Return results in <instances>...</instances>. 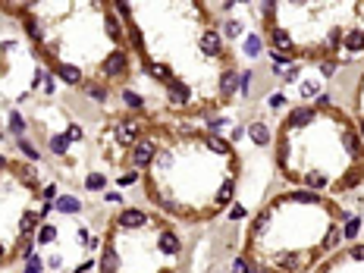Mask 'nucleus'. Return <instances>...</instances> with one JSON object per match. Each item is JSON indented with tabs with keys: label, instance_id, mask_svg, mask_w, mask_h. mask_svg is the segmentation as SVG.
Returning <instances> with one entry per match:
<instances>
[{
	"label": "nucleus",
	"instance_id": "obj_1",
	"mask_svg": "<svg viewBox=\"0 0 364 273\" xmlns=\"http://www.w3.org/2000/svg\"><path fill=\"white\" fill-rule=\"evenodd\" d=\"M126 69H129V54H126V51H113L107 60L101 63V73L107 76V79H120V76H126Z\"/></svg>",
	"mask_w": 364,
	"mask_h": 273
},
{
	"label": "nucleus",
	"instance_id": "obj_2",
	"mask_svg": "<svg viewBox=\"0 0 364 273\" xmlns=\"http://www.w3.org/2000/svg\"><path fill=\"white\" fill-rule=\"evenodd\" d=\"M167 91H170V101L173 104H182L185 107V104L192 101V88L185 85V82H179V79H170L167 82Z\"/></svg>",
	"mask_w": 364,
	"mask_h": 273
},
{
	"label": "nucleus",
	"instance_id": "obj_3",
	"mask_svg": "<svg viewBox=\"0 0 364 273\" xmlns=\"http://www.w3.org/2000/svg\"><path fill=\"white\" fill-rule=\"evenodd\" d=\"M129 160H132L135 167H148V163L154 160V145H151V141H138L132 148V154H129Z\"/></svg>",
	"mask_w": 364,
	"mask_h": 273
},
{
	"label": "nucleus",
	"instance_id": "obj_4",
	"mask_svg": "<svg viewBox=\"0 0 364 273\" xmlns=\"http://www.w3.org/2000/svg\"><path fill=\"white\" fill-rule=\"evenodd\" d=\"M116 223H120L123 229H135V226H145V223H148V213L145 210H135V207H126Z\"/></svg>",
	"mask_w": 364,
	"mask_h": 273
},
{
	"label": "nucleus",
	"instance_id": "obj_5",
	"mask_svg": "<svg viewBox=\"0 0 364 273\" xmlns=\"http://www.w3.org/2000/svg\"><path fill=\"white\" fill-rule=\"evenodd\" d=\"M198 47H201V51H204L207 57H220V54H223V41H220V35H217V32H210V29L201 35V38H198Z\"/></svg>",
	"mask_w": 364,
	"mask_h": 273
},
{
	"label": "nucleus",
	"instance_id": "obj_6",
	"mask_svg": "<svg viewBox=\"0 0 364 273\" xmlns=\"http://www.w3.org/2000/svg\"><path fill=\"white\" fill-rule=\"evenodd\" d=\"M236 91H239V73L236 69H226L220 76V98H232Z\"/></svg>",
	"mask_w": 364,
	"mask_h": 273
},
{
	"label": "nucleus",
	"instance_id": "obj_7",
	"mask_svg": "<svg viewBox=\"0 0 364 273\" xmlns=\"http://www.w3.org/2000/svg\"><path fill=\"white\" fill-rule=\"evenodd\" d=\"M311 120H314V110H311V107H298V110L289 113L286 126H289V129H298V126H308Z\"/></svg>",
	"mask_w": 364,
	"mask_h": 273
},
{
	"label": "nucleus",
	"instance_id": "obj_8",
	"mask_svg": "<svg viewBox=\"0 0 364 273\" xmlns=\"http://www.w3.org/2000/svg\"><path fill=\"white\" fill-rule=\"evenodd\" d=\"M57 76H60L66 85H79V82H82V69L73 66V63H57Z\"/></svg>",
	"mask_w": 364,
	"mask_h": 273
},
{
	"label": "nucleus",
	"instance_id": "obj_9",
	"mask_svg": "<svg viewBox=\"0 0 364 273\" xmlns=\"http://www.w3.org/2000/svg\"><path fill=\"white\" fill-rule=\"evenodd\" d=\"M157 245H160V251H167V254H176L182 248V242H179V235H176V232H160Z\"/></svg>",
	"mask_w": 364,
	"mask_h": 273
},
{
	"label": "nucleus",
	"instance_id": "obj_10",
	"mask_svg": "<svg viewBox=\"0 0 364 273\" xmlns=\"http://www.w3.org/2000/svg\"><path fill=\"white\" fill-rule=\"evenodd\" d=\"M116 267H120V254H116L113 245H107V248H104V254H101V270L104 273H116Z\"/></svg>",
	"mask_w": 364,
	"mask_h": 273
},
{
	"label": "nucleus",
	"instance_id": "obj_11",
	"mask_svg": "<svg viewBox=\"0 0 364 273\" xmlns=\"http://www.w3.org/2000/svg\"><path fill=\"white\" fill-rule=\"evenodd\" d=\"M248 138L254 141V145L264 148V145H270V129H267L264 123H251V126H248Z\"/></svg>",
	"mask_w": 364,
	"mask_h": 273
},
{
	"label": "nucleus",
	"instance_id": "obj_12",
	"mask_svg": "<svg viewBox=\"0 0 364 273\" xmlns=\"http://www.w3.org/2000/svg\"><path fill=\"white\" fill-rule=\"evenodd\" d=\"M60 213H79L82 204H79V198L76 195H57V204H54Z\"/></svg>",
	"mask_w": 364,
	"mask_h": 273
},
{
	"label": "nucleus",
	"instance_id": "obj_13",
	"mask_svg": "<svg viewBox=\"0 0 364 273\" xmlns=\"http://www.w3.org/2000/svg\"><path fill=\"white\" fill-rule=\"evenodd\" d=\"M342 145H345V151L351 154V157H358V163H364V148H361V141H358V135H342Z\"/></svg>",
	"mask_w": 364,
	"mask_h": 273
},
{
	"label": "nucleus",
	"instance_id": "obj_14",
	"mask_svg": "<svg viewBox=\"0 0 364 273\" xmlns=\"http://www.w3.org/2000/svg\"><path fill=\"white\" fill-rule=\"evenodd\" d=\"M104 26H107V35H110V38H113L116 44H120V41L126 38V35H123V26H120V19H116L113 13H107V16H104Z\"/></svg>",
	"mask_w": 364,
	"mask_h": 273
},
{
	"label": "nucleus",
	"instance_id": "obj_15",
	"mask_svg": "<svg viewBox=\"0 0 364 273\" xmlns=\"http://www.w3.org/2000/svg\"><path fill=\"white\" fill-rule=\"evenodd\" d=\"M270 35H273V44H276V47H283L286 54L292 51V47H295V44H292V38H289V32H286V29L273 26V29H270Z\"/></svg>",
	"mask_w": 364,
	"mask_h": 273
},
{
	"label": "nucleus",
	"instance_id": "obj_16",
	"mask_svg": "<svg viewBox=\"0 0 364 273\" xmlns=\"http://www.w3.org/2000/svg\"><path fill=\"white\" fill-rule=\"evenodd\" d=\"M345 47L351 54H358V51H364V32L361 29H351L348 35H345Z\"/></svg>",
	"mask_w": 364,
	"mask_h": 273
},
{
	"label": "nucleus",
	"instance_id": "obj_17",
	"mask_svg": "<svg viewBox=\"0 0 364 273\" xmlns=\"http://www.w3.org/2000/svg\"><path fill=\"white\" fill-rule=\"evenodd\" d=\"M145 69H148V76H151V79H160V82H170V79H173V76H170V69L163 66V63L148 60V63H145Z\"/></svg>",
	"mask_w": 364,
	"mask_h": 273
},
{
	"label": "nucleus",
	"instance_id": "obj_18",
	"mask_svg": "<svg viewBox=\"0 0 364 273\" xmlns=\"http://www.w3.org/2000/svg\"><path fill=\"white\" fill-rule=\"evenodd\" d=\"M135 138H138V126H135V123H123V126H120V141L132 148Z\"/></svg>",
	"mask_w": 364,
	"mask_h": 273
},
{
	"label": "nucleus",
	"instance_id": "obj_19",
	"mask_svg": "<svg viewBox=\"0 0 364 273\" xmlns=\"http://www.w3.org/2000/svg\"><path fill=\"white\" fill-rule=\"evenodd\" d=\"M104 185H107V176L104 173H88V179H85L88 192H104Z\"/></svg>",
	"mask_w": 364,
	"mask_h": 273
},
{
	"label": "nucleus",
	"instance_id": "obj_20",
	"mask_svg": "<svg viewBox=\"0 0 364 273\" xmlns=\"http://www.w3.org/2000/svg\"><path fill=\"white\" fill-rule=\"evenodd\" d=\"M82 91H85L88 98H95V101H107V88L98 85V82H88V85H82Z\"/></svg>",
	"mask_w": 364,
	"mask_h": 273
},
{
	"label": "nucleus",
	"instance_id": "obj_21",
	"mask_svg": "<svg viewBox=\"0 0 364 273\" xmlns=\"http://www.w3.org/2000/svg\"><path fill=\"white\" fill-rule=\"evenodd\" d=\"M232 192H236V182H232V179H226V182L220 185V192H217V204H220V207H223V204H229Z\"/></svg>",
	"mask_w": 364,
	"mask_h": 273
},
{
	"label": "nucleus",
	"instance_id": "obj_22",
	"mask_svg": "<svg viewBox=\"0 0 364 273\" xmlns=\"http://www.w3.org/2000/svg\"><path fill=\"white\" fill-rule=\"evenodd\" d=\"M204 141H207V148L214 151V154H226V151H229V141H223V138H217L214 132H210V135H204Z\"/></svg>",
	"mask_w": 364,
	"mask_h": 273
},
{
	"label": "nucleus",
	"instance_id": "obj_23",
	"mask_svg": "<svg viewBox=\"0 0 364 273\" xmlns=\"http://www.w3.org/2000/svg\"><path fill=\"white\" fill-rule=\"evenodd\" d=\"M38 220H41V213H32V210H29V213H22V223H19V232H22V235H29V232L35 229V223H38Z\"/></svg>",
	"mask_w": 364,
	"mask_h": 273
},
{
	"label": "nucleus",
	"instance_id": "obj_24",
	"mask_svg": "<svg viewBox=\"0 0 364 273\" xmlns=\"http://www.w3.org/2000/svg\"><path fill=\"white\" fill-rule=\"evenodd\" d=\"M51 151H54V154H66V151H69V135H66V132L54 135V138H51Z\"/></svg>",
	"mask_w": 364,
	"mask_h": 273
},
{
	"label": "nucleus",
	"instance_id": "obj_25",
	"mask_svg": "<svg viewBox=\"0 0 364 273\" xmlns=\"http://www.w3.org/2000/svg\"><path fill=\"white\" fill-rule=\"evenodd\" d=\"M358 232H361V220L358 217H348L345 229H342V239H358Z\"/></svg>",
	"mask_w": 364,
	"mask_h": 273
},
{
	"label": "nucleus",
	"instance_id": "obj_26",
	"mask_svg": "<svg viewBox=\"0 0 364 273\" xmlns=\"http://www.w3.org/2000/svg\"><path fill=\"white\" fill-rule=\"evenodd\" d=\"M289 201H298V204H320V198H317L314 192H292Z\"/></svg>",
	"mask_w": 364,
	"mask_h": 273
},
{
	"label": "nucleus",
	"instance_id": "obj_27",
	"mask_svg": "<svg viewBox=\"0 0 364 273\" xmlns=\"http://www.w3.org/2000/svg\"><path fill=\"white\" fill-rule=\"evenodd\" d=\"M10 132L19 135V138H22V132H26V123H22V116L16 110H10Z\"/></svg>",
	"mask_w": 364,
	"mask_h": 273
},
{
	"label": "nucleus",
	"instance_id": "obj_28",
	"mask_svg": "<svg viewBox=\"0 0 364 273\" xmlns=\"http://www.w3.org/2000/svg\"><path fill=\"white\" fill-rule=\"evenodd\" d=\"M261 38H257V35H248V38H245V54H248V57H257V54H261Z\"/></svg>",
	"mask_w": 364,
	"mask_h": 273
},
{
	"label": "nucleus",
	"instance_id": "obj_29",
	"mask_svg": "<svg viewBox=\"0 0 364 273\" xmlns=\"http://www.w3.org/2000/svg\"><path fill=\"white\" fill-rule=\"evenodd\" d=\"M123 101L129 104V107H135V110H142V107H145V98H142V94H135V91H123Z\"/></svg>",
	"mask_w": 364,
	"mask_h": 273
},
{
	"label": "nucleus",
	"instance_id": "obj_30",
	"mask_svg": "<svg viewBox=\"0 0 364 273\" xmlns=\"http://www.w3.org/2000/svg\"><path fill=\"white\" fill-rule=\"evenodd\" d=\"M223 35H226V38H239V35H242V22L239 19H229L226 26H223Z\"/></svg>",
	"mask_w": 364,
	"mask_h": 273
},
{
	"label": "nucleus",
	"instance_id": "obj_31",
	"mask_svg": "<svg viewBox=\"0 0 364 273\" xmlns=\"http://www.w3.org/2000/svg\"><path fill=\"white\" fill-rule=\"evenodd\" d=\"M19 151H22V154H26V157H29V160H38V157H41V154H38V148H35V145H32V141H26V138H19Z\"/></svg>",
	"mask_w": 364,
	"mask_h": 273
},
{
	"label": "nucleus",
	"instance_id": "obj_32",
	"mask_svg": "<svg viewBox=\"0 0 364 273\" xmlns=\"http://www.w3.org/2000/svg\"><path fill=\"white\" fill-rule=\"evenodd\" d=\"M304 182H308L311 188H326V176L323 173H308V176H304Z\"/></svg>",
	"mask_w": 364,
	"mask_h": 273
},
{
	"label": "nucleus",
	"instance_id": "obj_33",
	"mask_svg": "<svg viewBox=\"0 0 364 273\" xmlns=\"http://www.w3.org/2000/svg\"><path fill=\"white\" fill-rule=\"evenodd\" d=\"M26 32L32 35L35 41H41V38H44V35H41V26H38V22H35L32 16H26Z\"/></svg>",
	"mask_w": 364,
	"mask_h": 273
},
{
	"label": "nucleus",
	"instance_id": "obj_34",
	"mask_svg": "<svg viewBox=\"0 0 364 273\" xmlns=\"http://www.w3.org/2000/svg\"><path fill=\"white\" fill-rule=\"evenodd\" d=\"M339 239H342V232H339V229L333 226L330 232H326V239H323V248H336V245H339Z\"/></svg>",
	"mask_w": 364,
	"mask_h": 273
},
{
	"label": "nucleus",
	"instance_id": "obj_35",
	"mask_svg": "<svg viewBox=\"0 0 364 273\" xmlns=\"http://www.w3.org/2000/svg\"><path fill=\"white\" fill-rule=\"evenodd\" d=\"M232 273H254V270H251V264L245 257H236L232 260Z\"/></svg>",
	"mask_w": 364,
	"mask_h": 273
},
{
	"label": "nucleus",
	"instance_id": "obj_36",
	"mask_svg": "<svg viewBox=\"0 0 364 273\" xmlns=\"http://www.w3.org/2000/svg\"><path fill=\"white\" fill-rule=\"evenodd\" d=\"M336 69H339V63H336V60H323V63H320V73H323L326 79H330V76L336 73Z\"/></svg>",
	"mask_w": 364,
	"mask_h": 273
},
{
	"label": "nucleus",
	"instance_id": "obj_37",
	"mask_svg": "<svg viewBox=\"0 0 364 273\" xmlns=\"http://www.w3.org/2000/svg\"><path fill=\"white\" fill-rule=\"evenodd\" d=\"M54 235H57V229H54V226H41L38 242H54Z\"/></svg>",
	"mask_w": 364,
	"mask_h": 273
},
{
	"label": "nucleus",
	"instance_id": "obj_38",
	"mask_svg": "<svg viewBox=\"0 0 364 273\" xmlns=\"http://www.w3.org/2000/svg\"><path fill=\"white\" fill-rule=\"evenodd\" d=\"M66 135H69V141H82V135H85V132H82V126H76V123H73V126L66 129Z\"/></svg>",
	"mask_w": 364,
	"mask_h": 273
},
{
	"label": "nucleus",
	"instance_id": "obj_39",
	"mask_svg": "<svg viewBox=\"0 0 364 273\" xmlns=\"http://www.w3.org/2000/svg\"><path fill=\"white\" fill-rule=\"evenodd\" d=\"M26 273H41V257H29V264H26Z\"/></svg>",
	"mask_w": 364,
	"mask_h": 273
},
{
	"label": "nucleus",
	"instance_id": "obj_40",
	"mask_svg": "<svg viewBox=\"0 0 364 273\" xmlns=\"http://www.w3.org/2000/svg\"><path fill=\"white\" fill-rule=\"evenodd\" d=\"M242 217H245V207L242 204H232L229 207V220H242Z\"/></svg>",
	"mask_w": 364,
	"mask_h": 273
},
{
	"label": "nucleus",
	"instance_id": "obj_41",
	"mask_svg": "<svg viewBox=\"0 0 364 273\" xmlns=\"http://www.w3.org/2000/svg\"><path fill=\"white\" fill-rule=\"evenodd\" d=\"M270 107H273V110H279V107H286V94H273V98H270Z\"/></svg>",
	"mask_w": 364,
	"mask_h": 273
},
{
	"label": "nucleus",
	"instance_id": "obj_42",
	"mask_svg": "<svg viewBox=\"0 0 364 273\" xmlns=\"http://www.w3.org/2000/svg\"><path fill=\"white\" fill-rule=\"evenodd\" d=\"M261 13H264V19H273V13H276V4H261Z\"/></svg>",
	"mask_w": 364,
	"mask_h": 273
},
{
	"label": "nucleus",
	"instance_id": "obj_43",
	"mask_svg": "<svg viewBox=\"0 0 364 273\" xmlns=\"http://www.w3.org/2000/svg\"><path fill=\"white\" fill-rule=\"evenodd\" d=\"M135 182H138V173H126L123 179H120V185H123V188H126V185H135Z\"/></svg>",
	"mask_w": 364,
	"mask_h": 273
},
{
	"label": "nucleus",
	"instance_id": "obj_44",
	"mask_svg": "<svg viewBox=\"0 0 364 273\" xmlns=\"http://www.w3.org/2000/svg\"><path fill=\"white\" fill-rule=\"evenodd\" d=\"M91 267H95V260H82V264L76 267V273H88Z\"/></svg>",
	"mask_w": 364,
	"mask_h": 273
},
{
	"label": "nucleus",
	"instance_id": "obj_45",
	"mask_svg": "<svg viewBox=\"0 0 364 273\" xmlns=\"http://www.w3.org/2000/svg\"><path fill=\"white\" fill-rule=\"evenodd\" d=\"M351 257H355V260H364V245H355V248H351Z\"/></svg>",
	"mask_w": 364,
	"mask_h": 273
},
{
	"label": "nucleus",
	"instance_id": "obj_46",
	"mask_svg": "<svg viewBox=\"0 0 364 273\" xmlns=\"http://www.w3.org/2000/svg\"><path fill=\"white\" fill-rule=\"evenodd\" d=\"M54 195H57V188H54V185L44 188V198H48V201H54Z\"/></svg>",
	"mask_w": 364,
	"mask_h": 273
},
{
	"label": "nucleus",
	"instance_id": "obj_47",
	"mask_svg": "<svg viewBox=\"0 0 364 273\" xmlns=\"http://www.w3.org/2000/svg\"><path fill=\"white\" fill-rule=\"evenodd\" d=\"M0 167H7V157H0Z\"/></svg>",
	"mask_w": 364,
	"mask_h": 273
},
{
	"label": "nucleus",
	"instance_id": "obj_48",
	"mask_svg": "<svg viewBox=\"0 0 364 273\" xmlns=\"http://www.w3.org/2000/svg\"><path fill=\"white\" fill-rule=\"evenodd\" d=\"M0 257H4V245H0Z\"/></svg>",
	"mask_w": 364,
	"mask_h": 273
},
{
	"label": "nucleus",
	"instance_id": "obj_49",
	"mask_svg": "<svg viewBox=\"0 0 364 273\" xmlns=\"http://www.w3.org/2000/svg\"><path fill=\"white\" fill-rule=\"evenodd\" d=\"M361 132H364V123H361Z\"/></svg>",
	"mask_w": 364,
	"mask_h": 273
},
{
	"label": "nucleus",
	"instance_id": "obj_50",
	"mask_svg": "<svg viewBox=\"0 0 364 273\" xmlns=\"http://www.w3.org/2000/svg\"><path fill=\"white\" fill-rule=\"evenodd\" d=\"M0 138H4V135H0Z\"/></svg>",
	"mask_w": 364,
	"mask_h": 273
}]
</instances>
